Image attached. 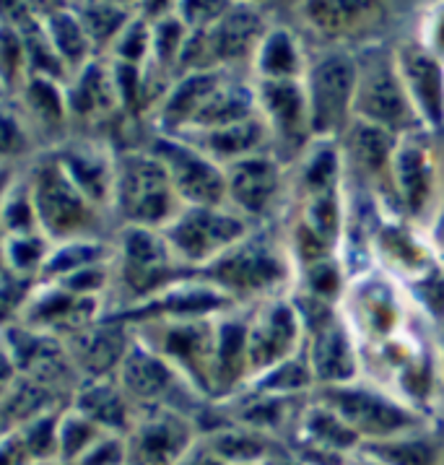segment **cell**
<instances>
[{"instance_id":"1","label":"cell","mask_w":444,"mask_h":465,"mask_svg":"<svg viewBox=\"0 0 444 465\" xmlns=\"http://www.w3.org/2000/svg\"><path fill=\"white\" fill-rule=\"evenodd\" d=\"M112 292L107 315H123L159 294L174 283L195 276L172 255L162 229L120 226L112 234Z\"/></svg>"},{"instance_id":"2","label":"cell","mask_w":444,"mask_h":465,"mask_svg":"<svg viewBox=\"0 0 444 465\" xmlns=\"http://www.w3.org/2000/svg\"><path fill=\"white\" fill-rule=\"evenodd\" d=\"M24 177L35 198L39 232L50 242L112 240V219L74 185V180L57 164L53 151H39L35 159H29L24 164Z\"/></svg>"},{"instance_id":"3","label":"cell","mask_w":444,"mask_h":465,"mask_svg":"<svg viewBox=\"0 0 444 465\" xmlns=\"http://www.w3.org/2000/svg\"><path fill=\"white\" fill-rule=\"evenodd\" d=\"M180 211L183 203L169 183L167 169L148 151V146L117 151L110 205L114 229H164Z\"/></svg>"},{"instance_id":"4","label":"cell","mask_w":444,"mask_h":465,"mask_svg":"<svg viewBox=\"0 0 444 465\" xmlns=\"http://www.w3.org/2000/svg\"><path fill=\"white\" fill-rule=\"evenodd\" d=\"M353 114L361 123L388 133L421 131V117L416 114L406 92L398 57L385 47H367L356 57V96Z\"/></svg>"},{"instance_id":"5","label":"cell","mask_w":444,"mask_h":465,"mask_svg":"<svg viewBox=\"0 0 444 465\" xmlns=\"http://www.w3.org/2000/svg\"><path fill=\"white\" fill-rule=\"evenodd\" d=\"M135 338L169 361L198 395H213L216 322L201 320H148L130 325Z\"/></svg>"},{"instance_id":"6","label":"cell","mask_w":444,"mask_h":465,"mask_svg":"<svg viewBox=\"0 0 444 465\" xmlns=\"http://www.w3.org/2000/svg\"><path fill=\"white\" fill-rule=\"evenodd\" d=\"M162 234L180 265L201 273L250 232L247 222L229 205H183Z\"/></svg>"},{"instance_id":"7","label":"cell","mask_w":444,"mask_h":465,"mask_svg":"<svg viewBox=\"0 0 444 465\" xmlns=\"http://www.w3.org/2000/svg\"><path fill=\"white\" fill-rule=\"evenodd\" d=\"M148 151L164 164L183 205H226V172L185 138L151 133Z\"/></svg>"},{"instance_id":"8","label":"cell","mask_w":444,"mask_h":465,"mask_svg":"<svg viewBox=\"0 0 444 465\" xmlns=\"http://www.w3.org/2000/svg\"><path fill=\"white\" fill-rule=\"evenodd\" d=\"M310 128L322 138L349 128L356 96V57L346 50L325 53L307 74L304 84Z\"/></svg>"},{"instance_id":"9","label":"cell","mask_w":444,"mask_h":465,"mask_svg":"<svg viewBox=\"0 0 444 465\" xmlns=\"http://www.w3.org/2000/svg\"><path fill=\"white\" fill-rule=\"evenodd\" d=\"M201 279L213 283L222 294L234 299L252 297L273 289L286 279V265L276 252V247L268 242V237H244L232 250H226L219 261L198 273Z\"/></svg>"},{"instance_id":"10","label":"cell","mask_w":444,"mask_h":465,"mask_svg":"<svg viewBox=\"0 0 444 465\" xmlns=\"http://www.w3.org/2000/svg\"><path fill=\"white\" fill-rule=\"evenodd\" d=\"M114 377L123 392L128 395L135 413L151 409H172L185 413L177 401L185 395H198L183 374L138 338L133 341Z\"/></svg>"},{"instance_id":"11","label":"cell","mask_w":444,"mask_h":465,"mask_svg":"<svg viewBox=\"0 0 444 465\" xmlns=\"http://www.w3.org/2000/svg\"><path fill=\"white\" fill-rule=\"evenodd\" d=\"M65 102L74 133H94L104 138L112 125L125 114L114 71L107 57H94L68 78Z\"/></svg>"},{"instance_id":"12","label":"cell","mask_w":444,"mask_h":465,"mask_svg":"<svg viewBox=\"0 0 444 465\" xmlns=\"http://www.w3.org/2000/svg\"><path fill=\"white\" fill-rule=\"evenodd\" d=\"M47 151H53L57 164L74 180V185L112 219L110 205L117 149L110 141L94 133H71L65 141Z\"/></svg>"},{"instance_id":"13","label":"cell","mask_w":444,"mask_h":465,"mask_svg":"<svg viewBox=\"0 0 444 465\" xmlns=\"http://www.w3.org/2000/svg\"><path fill=\"white\" fill-rule=\"evenodd\" d=\"M192 445L190 419L172 409L138 411L125 431L128 465H177Z\"/></svg>"},{"instance_id":"14","label":"cell","mask_w":444,"mask_h":465,"mask_svg":"<svg viewBox=\"0 0 444 465\" xmlns=\"http://www.w3.org/2000/svg\"><path fill=\"white\" fill-rule=\"evenodd\" d=\"M133 341V328L120 317H104L81 333L63 338L68 359L81 380L114 377Z\"/></svg>"},{"instance_id":"15","label":"cell","mask_w":444,"mask_h":465,"mask_svg":"<svg viewBox=\"0 0 444 465\" xmlns=\"http://www.w3.org/2000/svg\"><path fill=\"white\" fill-rule=\"evenodd\" d=\"M325 401L331 403V411L338 413L346 421V427L353 429L356 434L390 437L416 424V419L403 406L367 388H349V385L328 388Z\"/></svg>"},{"instance_id":"16","label":"cell","mask_w":444,"mask_h":465,"mask_svg":"<svg viewBox=\"0 0 444 465\" xmlns=\"http://www.w3.org/2000/svg\"><path fill=\"white\" fill-rule=\"evenodd\" d=\"M11 99L16 102L24 120L37 135L42 151L53 149L74 133L65 102V84L44 75H29Z\"/></svg>"},{"instance_id":"17","label":"cell","mask_w":444,"mask_h":465,"mask_svg":"<svg viewBox=\"0 0 444 465\" xmlns=\"http://www.w3.org/2000/svg\"><path fill=\"white\" fill-rule=\"evenodd\" d=\"M198 32L203 35L208 65L213 71H226V65L252 57L265 37L262 16L247 5H226L219 19Z\"/></svg>"},{"instance_id":"18","label":"cell","mask_w":444,"mask_h":465,"mask_svg":"<svg viewBox=\"0 0 444 465\" xmlns=\"http://www.w3.org/2000/svg\"><path fill=\"white\" fill-rule=\"evenodd\" d=\"M299 322L289 302H273L247 322V364L252 372H271L291 356L301 328Z\"/></svg>"},{"instance_id":"19","label":"cell","mask_w":444,"mask_h":465,"mask_svg":"<svg viewBox=\"0 0 444 465\" xmlns=\"http://www.w3.org/2000/svg\"><path fill=\"white\" fill-rule=\"evenodd\" d=\"M226 172V205H232L234 213L244 216H265L276 203L281 190V167L268 153H255L240 159Z\"/></svg>"},{"instance_id":"20","label":"cell","mask_w":444,"mask_h":465,"mask_svg":"<svg viewBox=\"0 0 444 465\" xmlns=\"http://www.w3.org/2000/svg\"><path fill=\"white\" fill-rule=\"evenodd\" d=\"M258 110L262 120L268 123V131L276 133L283 146L301 149L310 128V107H307V94L299 78L291 81H265L260 78L258 89Z\"/></svg>"},{"instance_id":"21","label":"cell","mask_w":444,"mask_h":465,"mask_svg":"<svg viewBox=\"0 0 444 465\" xmlns=\"http://www.w3.org/2000/svg\"><path fill=\"white\" fill-rule=\"evenodd\" d=\"M398 68L403 75L406 92L421 125L442 128L444 125V68L439 57L424 45H406L398 53Z\"/></svg>"},{"instance_id":"22","label":"cell","mask_w":444,"mask_h":465,"mask_svg":"<svg viewBox=\"0 0 444 465\" xmlns=\"http://www.w3.org/2000/svg\"><path fill=\"white\" fill-rule=\"evenodd\" d=\"M390 177L398 190V201L408 213L410 216L424 213L434 190V156L429 151L424 133L416 131L400 135L392 153Z\"/></svg>"},{"instance_id":"23","label":"cell","mask_w":444,"mask_h":465,"mask_svg":"<svg viewBox=\"0 0 444 465\" xmlns=\"http://www.w3.org/2000/svg\"><path fill=\"white\" fill-rule=\"evenodd\" d=\"M71 409L92 419L96 427L114 434H125L135 419V409L120 388L117 377L81 380L71 398Z\"/></svg>"},{"instance_id":"24","label":"cell","mask_w":444,"mask_h":465,"mask_svg":"<svg viewBox=\"0 0 444 465\" xmlns=\"http://www.w3.org/2000/svg\"><path fill=\"white\" fill-rule=\"evenodd\" d=\"M268 123L262 120V114L247 117L240 123L223 125V128H213V131L190 133V135H177L185 138L192 146L203 151L205 156H211L216 164L229 167L240 159L262 153V146L268 141Z\"/></svg>"},{"instance_id":"25","label":"cell","mask_w":444,"mask_h":465,"mask_svg":"<svg viewBox=\"0 0 444 465\" xmlns=\"http://www.w3.org/2000/svg\"><path fill=\"white\" fill-rule=\"evenodd\" d=\"M35 5H37L39 21L44 26V35L55 47L57 57L63 60L68 74L74 75L96 57L71 3H35Z\"/></svg>"},{"instance_id":"26","label":"cell","mask_w":444,"mask_h":465,"mask_svg":"<svg viewBox=\"0 0 444 465\" xmlns=\"http://www.w3.org/2000/svg\"><path fill=\"white\" fill-rule=\"evenodd\" d=\"M312 372L317 380H322L333 388L346 385L356 377V356H353L351 341L335 317L315 328Z\"/></svg>"},{"instance_id":"27","label":"cell","mask_w":444,"mask_h":465,"mask_svg":"<svg viewBox=\"0 0 444 465\" xmlns=\"http://www.w3.org/2000/svg\"><path fill=\"white\" fill-rule=\"evenodd\" d=\"M71 5H74L75 16L81 21L86 37L92 42L96 57H107V53L114 47V42L130 26V21L138 16V5H130V3L84 0V3H71Z\"/></svg>"},{"instance_id":"28","label":"cell","mask_w":444,"mask_h":465,"mask_svg":"<svg viewBox=\"0 0 444 465\" xmlns=\"http://www.w3.org/2000/svg\"><path fill=\"white\" fill-rule=\"evenodd\" d=\"M247 364V322L216 320V354H213V395H229L240 385Z\"/></svg>"},{"instance_id":"29","label":"cell","mask_w":444,"mask_h":465,"mask_svg":"<svg viewBox=\"0 0 444 465\" xmlns=\"http://www.w3.org/2000/svg\"><path fill=\"white\" fill-rule=\"evenodd\" d=\"M42 146L11 96L0 99V167H24Z\"/></svg>"},{"instance_id":"30","label":"cell","mask_w":444,"mask_h":465,"mask_svg":"<svg viewBox=\"0 0 444 465\" xmlns=\"http://www.w3.org/2000/svg\"><path fill=\"white\" fill-rule=\"evenodd\" d=\"M112 255H114L112 240H71V242L53 244V252L44 262L39 281L65 279L96 262H110Z\"/></svg>"},{"instance_id":"31","label":"cell","mask_w":444,"mask_h":465,"mask_svg":"<svg viewBox=\"0 0 444 465\" xmlns=\"http://www.w3.org/2000/svg\"><path fill=\"white\" fill-rule=\"evenodd\" d=\"M349 153L351 162H356L359 167L364 169L367 174H382L390 172L392 164V153H395V135L382 128H374L370 123L356 120L349 128Z\"/></svg>"},{"instance_id":"32","label":"cell","mask_w":444,"mask_h":465,"mask_svg":"<svg viewBox=\"0 0 444 465\" xmlns=\"http://www.w3.org/2000/svg\"><path fill=\"white\" fill-rule=\"evenodd\" d=\"M260 78L265 81H291L301 74V55L289 32H265L255 53Z\"/></svg>"},{"instance_id":"33","label":"cell","mask_w":444,"mask_h":465,"mask_svg":"<svg viewBox=\"0 0 444 465\" xmlns=\"http://www.w3.org/2000/svg\"><path fill=\"white\" fill-rule=\"evenodd\" d=\"M0 232L5 237H21V234L39 232L37 208H35L29 183L24 177V167L19 169L16 180L8 185L3 201H0Z\"/></svg>"},{"instance_id":"34","label":"cell","mask_w":444,"mask_h":465,"mask_svg":"<svg viewBox=\"0 0 444 465\" xmlns=\"http://www.w3.org/2000/svg\"><path fill=\"white\" fill-rule=\"evenodd\" d=\"M5 271L26 281H39L44 262L53 252V242L42 234H21V237H5Z\"/></svg>"},{"instance_id":"35","label":"cell","mask_w":444,"mask_h":465,"mask_svg":"<svg viewBox=\"0 0 444 465\" xmlns=\"http://www.w3.org/2000/svg\"><path fill=\"white\" fill-rule=\"evenodd\" d=\"M102 434H107V431L96 427L84 413H78L71 406L63 409L60 424H57V458L65 465H74Z\"/></svg>"},{"instance_id":"36","label":"cell","mask_w":444,"mask_h":465,"mask_svg":"<svg viewBox=\"0 0 444 465\" xmlns=\"http://www.w3.org/2000/svg\"><path fill=\"white\" fill-rule=\"evenodd\" d=\"M63 409H50L21 424L16 431L21 434L24 445L29 450L32 460H60L57 458V424H60Z\"/></svg>"},{"instance_id":"37","label":"cell","mask_w":444,"mask_h":465,"mask_svg":"<svg viewBox=\"0 0 444 465\" xmlns=\"http://www.w3.org/2000/svg\"><path fill=\"white\" fill-rule=\"evenodd\" d=\"M211 450L222 458L223 463L226 460H234L237 465L250 463L260 458L262 452V442L258 437H252L250 431H237V429H222L216 431L211 440H208Z\"/></svg>"},{"instance_id":"38","label":"cell","mask_w":444,"mask_h":465,"mask_svg":"<svg viewBox=\"0 0 444 465\" xmlns=\"http://www.w3.org/2000/svg\"><path fill=\"white\" fill-rule=\"evenodd\" d=\"M310 431H312V437H315L317 442L340 447V450L356 442V431L346 427V421L331 409H317L310 416Z\"/></svg>"},{"instance_id":"39","label":"cell","mask_w":444,"mask_h":465,"mask_svg":"<svg viewBox=\"0 0 444 465\" xmlns=\"http://www.w3.org/2000/svg\"><path fill=\"white\" fill-rule=\"evenodd\" d=\"M74 465H128L125 434H102Z\"/></svg>"},{"instance_id":"40","label":"cell","mask_w":444,"mask_h":465,"mask_svg":"<svg viewBox=\"0 0 444 465\" xmlns=\"http://www.w3.org/2000/svg\"><path fill=\"white\" fill-rule=\"evenodd\" d=\"M310 382H312L310 367L296 361V359H286L283 364H278L271 372H265L260 377V385L271 388V391H301Z\"/></svg>"},{"instance_id":"41","label":"cell","mask_w":444,"mask_h":465,"mask_svg":"<svg viewBox=\"0 0 444 465\" xmlns=\"http://www.w3.org/2000/svg\"><path fill=\"white\" fill-rule=\"evenodd\" d=\"M374 452L388 465H434V450L426 442H390L377 445Z\"/></svg>"},{"instance_id":"42","label":"cell","mask_w":444,"mask_h":465,"mask_svg":"<svg viewBox=\"0 0 444 465\" xmlns=\"http://www.w3.org/2000/svg\"><path fill=\"white\" fill-rule=\"evenodd\" d=\"M32 455L24 445L21 434L14 429V431H3L0 434V465H32Z\"/></svg>"},{"instance_id":"43","label":"cell","mask_w":444,"mask_h":465,"mask_svg":"<svg viewBox=\"0 0 444 465\" xmlns=\"http://www.w3.org/2000/svg\"><path fill=\"white\" fill-rule=\"evenodd\" d=\"M16 380H19L16 359H14L11 349H8V346L3 343V338H0V398L16 385Z\"/></svg>"},{"instance_id":"44","label":"cell","mask_w":444,"mask_h":465,"mask_svg":"<svg viewBox=\"0 0 444 465\" xmlns=\"http://www.w3.org/2000/svg\"><path fill=\"white\" fill-rule=\"evenodd\" d=\"M424 299L429 304V310L434 312H444V276L442 273H431L429 279H424Z\"/></svg>"},{"instance_id":"45","label":"cell","mask_w":444,"mask_h":465,"mask_svg":"<svg viewBox=\"0 0 444 465\" xmlns=\"http://www.w3.org/2000/svg\"><path fill=\"white\" fill-rule=\"evenodd\" d=\"M177 465H223V460L211 450V445H192Z\"/></svg>"},{"instance_id":"46","label":"cell","mask_w":444,"mask_h":465,"mask_svg":"<svg viewBox=\"0 0 444 465\" xmlns=\"http://www.w3.org/2000/svg\"><path fill=\"white\" fill-rule=\"evenodd\" d=\"M21 167H0V201H3V195H5V190L8 185L16 180V174H19Z\"/></svg>"},{"instance_id":"47","label":"cell","mask_w":444,"mask_h":465,"mask_svg":"<svg viewBox=\"0 0 444 465\" xmlns=\"http://www.w3.org/2000/svg\"><path fill=\"white\" fill-rule=\"evenodd\" d=\"M5 234L0 232V273H5Z\"/></svg>"},{"instance_id":"48","label":"cell","mask_w":444,"mask_h":465,"mask_svg":"<svg viewBox=\"0 0 444 465\" xmlns=\"http://www.w3.org/2000/svg\"><path fill=\"white\" fill-rule=\"evenodd\" d=\"M437 240H439V244L444 247V216H442V222H439V232H437Z\"/></svg>"},{"instance_id":"49","label":"cell","mask_w":444,"mask_h":465,"mask_svg":"<svg viewBox=\"0 0 444 465\" xmlns=\"http://www.w3.org/2000/svg\"><path fill=\"white\" fill-rule=\"evenodd\" d=\"M32 465H65L63 460H37V463Z\"/></svg>"},{"instance_id":"50","label":"cell","mask_w":444,"mask_h":465,"mask_svg":"<svg viewBox=\"0 0 444 465\" xmlns=\"http://www.w3.org/2000/svg\"><path fill=\"white\" fill-rule=\"evenodd\" d=\"M0 99H5V92H3V86H0Z\"/></svg>"}]
</instances>
